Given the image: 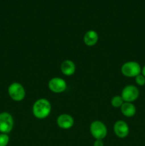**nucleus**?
<instances>
[{"label": "nucleus", "mask_w": 145, "mask_h": 146, "mask_svg": "<svg viewBox=\"0 0 145 146\" xmlns=\"http://www.w3.org/2000/svg\"><path fill=\"white\" fill-rule=\"evenodd\" d=\"M32 111L33 114L36 118L38 119H44L51 113V103L45 98H40L34 103Z\"/></svg>", "instance_id": "obj_1"}, {"label": "nucleus", "mask_w": 145, "mask_h": 146, "mask_svg": "<svg viewBox=\"0 0 145 146\" xmlns=\"http://www.w3.org/2000/svg\"><path fill=\"white\" fill-rule=\"evenodd\" d=\"M121 72L122 75L126 77L133 78L137 76L142 72V67L140 64L134 61H127L121 67Z\"/></svg>", "instance_id": "obj_2"}, {"label": "nucleus", "mask_w": 145, "mask_h": 146, "mask_svg": "<svg viewBox=\"0 0 145 146\" xmlns=\"http://www.w3.org/2000/svg\"><path fill=\"white\" fill-rule=\"evenodd\" d=\"M90 131L95 140H102L107 135L106 125L100 121H95L90 124Z\"/></svg>", "instance_id": "obj_3"}, {"label": "nucleus", "mask_w": 145, "mask_h": 146, "mask_svg": "<svg viewBox=\"0 0 145 146\" xmlns=\"http://www.w3.org/2000/svg\"><path fill=\"white\" fill-rule=\"evenodd\" d=\"M8 93L12 100L15 101H21L26 96V91L24 86L17 82L12 83L8 88Z\"/></svg>", "instance_id": "obj_4"}, {"label": "nucleus", "mask_w": 145, "mask_h": 146, "mask_svg": "<svg viewBox=\"0 0 145 146\" xmlns=\"http://www.w3.org/2000/svg\"><path fill=\"white\" fill-rule=\"evenodd\" d=\"M121 96L125 102L132 103L139 98V91L135 86L127 85L122 89Z\"/></svg>", "instance_id": "obj_5"}, {"label": "nucleus", "mask_w": 145, "mask_h": 146, "mask_svg": "<svg viewBox=\"0 0 145 146\" xmlns=\"http://www.w3.org/2000/svg\"><path fill=\"white\" fill-rule=\"evenodd\" d=\"M14 127V119L12 115L7 112L0 113V132L1 133H9Z\"/></svg>", "instance_id": "obj_6"}, {"label": "nucleus", "mask_w": 145, "mask_h": 146, "mask_svg": "<svg viewBox=\"0 0 145 146\" xmlns=\"http://www.w3.org/2000/svg\"><path fill=\"white\" fill-rule=\"evenodd\" d=\"M48 88L55 94L63 93L66 90L67 84L65 81L60 77H54L48 82Z\"/></svg>", "instance_id": "obj_7"}, {"label": "nucleus", "mask_w": 145, "mask_h": 146, "mask_svg": "<svg viewBox=\"0 0 145 146\" xmlns=\"http://www.w3.org/2000/svg\"><path fill=\"white\" fill-rule=\"evenodd\" d=\"M114 132L119 138H125L129 135V128L127 123L124 121H117L114 124Z\"/></svg>", "instance_id": "obj_8"}, {"label": "nucleus", "mask_w": 145, "mask_h": 146, "mask_svg": "<svg viewBox=\"0 0 145 146\" xmlns=\"http://www.w3.org/2000/svg\"><path fill=\"white\" fill-rule=\"evenodd\" d=\"M57 124L62 129H70L73 126L74 119L69 114H61L57 118Z\"/></svg>", "instance_id": "obj_9"}, {"label": "nucleus", "mask_w": 145, "mask_h": 146, "mask_svg": "<svg viewBox=\"0 0 145 146\" xmlns=\"http://www.w3.org/2000/svg\"><path fill=\"white\" fill-rule=\"evenodd\" d=\"M99 36L98 33L94 30H90L85 34L83 37V41L88 46H93L98 43Z\"/></svg>", "instance_id": "obj_10"}, {"label": "nucleus", "mask_w": 145, "mask_h": 146, "mask_svg": "<svg viewBox=\"0 0 145 146\" xmlns=\"http://www.w3.org/2000/svg\"><path fill=\"white\" fill-rule=\"evenodd\" d=\"M61 72L67 76H70L75 74V65L71 60H65L61 65Z\"/></svg>", "instance_id": "obj_11"}, {"label": "nucleus", "mask_w": 145, "mask_h": 146, "mask_svg": "<svg viewBox=\"0 0 145 146\" xmlns=\"http://www.w3.org/2000/svg\"><path fill=\"white\" fill-rule=\"evenodd\" d=\"M120 108L122 115H125V117H127V118L133 117L136 114V108L132 103L124 102Z\"/></svg>", "instance_id": "obj_12"}, {"label": "nucleus", "mask_w": 145, "mask_h": 146, "mask_svg": "<svg viewBox=\"0 0 145 146\" xmlns=\"http://www.w3.org/2000/svg\"><path fill=\"white\" fill-rule=\"evenodd\" d=\"M124 100L122 99L121 96H115L113 98L111 99V105L114 108H120L122 104H124Z\"/></svg>", "instance_id": "obj_13"}, {"label": "nucleus", "mask_w": 145, "mask_h": 146, "mask_svg": "<svg viewBox=\"0 0 145 146\" xmlns=\"http://www.w3.org/2000/svg\"><path fill=\"white\" fill-rule=\"evenodd\" d=\"M9 142V137L6 133L0 134V146H7Z\"/></svg>", "instance_id": "obj_14"}, {"label": "nucleus", "mask_w": 145, "mask_h": 146, "mask_svg": "<svg viewBox=\"0 0 145 146\" xmlns=\"http://www.w3.org/2000/svg\"><path fill=\"white\" fill-rule=\"evenodd\" d=\"M135 82L139 86H143L145 85V77L142 74H140L135 77Z\"/></svg>", "instance_id": "obj_15"}, {"label": "nucleus", "mask_w": 145, "mask_h": 146, "mask_svg": "<svg viewBox=\"0 0 145 146\" xmlns=\"http://www.w3.org/2000/svg\"><path fill=\"white\" fill-rule=\"evenodd\" d=\"M93 146H104V143L102 142V140H95Z\"/></svg>", "instance_id": "obj_16"}, {"label": "nucleus", "mask_w": 145, "mask_h": 146, "mask_svg": "<svg viewBox=\"0 0 145 146\" xmlns=\"http://www.w3.org/2000/svg\"><path fill=\"white\" fill-rule=\"evenodd\" d=\"M141 74L145 77V65L142 68V72H141Z\"/></svg>", "instance_id": "obj_17"}]
</instances>
